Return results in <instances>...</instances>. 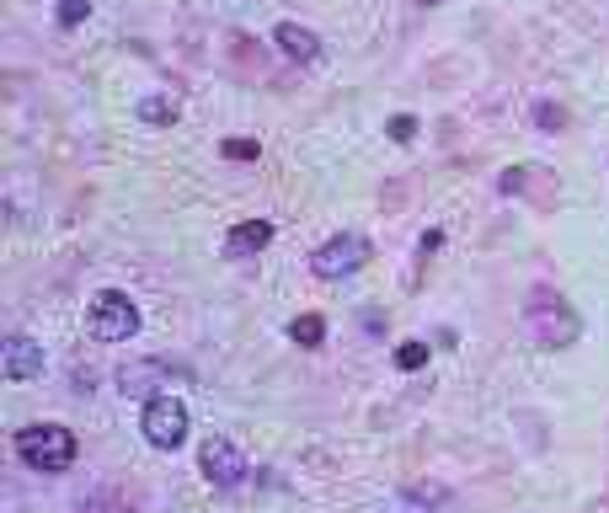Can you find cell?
I'll use <instances>...</instances> for the list:
<instances>
[{
	"mask_svg": "<svg viewBox=\"0 0 609 513\" xmlns=\"http://www.w3.org/2000/svg\"><path fill=\"white\" fill-rule=\"evenodd\" d=\"M524 321H529V332H535L545 348H572V342L583 337V316H577L556 289H535V294H529Z\"/></svg>",
	"mask_w": 609,
	"mask_h": 513,
	"instance_id": "6da1fadb",
	"label": "cell"
},
{
	"mask_svg": "<svg viewBox=\"0 0 609 513\" xmlns=\"http://www.w3.org/2000/svg\"><path fill=\"white\" fill-rule=\"evenodd\" d=\"M17 455L33 465V471H70L75 465V433L59 428V423H33L17 433Z\"/></svg>",
	"mask_w": 609,
	"mask_h": 513,
	"instance_id": "7a4b0ae2",
	"label": "cell"
},
{
	"mask_svg": "<svg viewBox=\"0 0 609 513\" xmlns=\"http://www.w3.org/2000/svg\"><path fill=\"white\" fill-rule=\"evenodd\" d=\"M139 332V310L123 289H102L91 300V337L97 342H129Z\"/></svg>",
	"mask_w": 609,
	"mask_h": 513,
	"instance_id": "3957f363",
	"label": "cell"
},
{
	"mask_svg": "<svg viewBox=\"0 0 609 513\" xmlns=\"http://www.w3.org/2000/svg\"><path fill=\"white\" fill-rule=\"evenodd\" d=\"M369 257H374L369 236H358V230H342V236H332L326 246H316V252H310V268H316V278H348V273L364 268Z\"/></svg>",
	"mask_w": 609,
	"mask_h": 513,
	"instance_id": "277c9868",
	"label": "cell"
},
{
	"mask_svg": "<svg viewBox=\"0 0 609 513\" xmlns=\"http://www.w3.org/2000/svg\"><path fill=\"white\" fill-rule=\"evenodd\" d=\"M139 428H145V439L155 449H177L187 439V407L177 396H155L145 401V417H139Z\"/></svg>",
	"mask_w": 609,
	"mask_h": 513,
	"instance_id": "5b68a950",
	"label": "cell"
},
{
	"mask_svg": "<svg viewBox=\"0 0 609 513\" xmlns=\"http://www.w3.org/2000/svg\"><path fill=\"white\" fill-rule=\"evenodd\" d=\"M198 471L209 476L214 487H236V481H246V449L236 439H225V433H214V439H203Z\"/></svg>",
	"mask_w": 609,
	"mask_h": 513,
	"instance_id": "8992f818",
	"label": "cell"
},
{
	"mask_svg": "<svg viewBox=\"0 0 609 513\" xmlns=\"http://www.w3.org/2000/svg\"><path fill=\"white\" fill-rule=\"evenodd\" d=\"M171 380H187V369L161 364V359H139V364L118 369V391L123 396H145V401H155V396H161V385H171Z\"/></svg>",
	"mask_w": 609,
	"mask_h": 513,
	"instance_id": "52a82bcc",
	"label": "cell"
},
{
	"mask_svg": "<svg viewBox=\"0 0 609 513\" xmlns=\"http://www.w3.org/2000/svg\"><path fill=\"white\" fill-rule=\"evenodd\" d=\"M273 43L294 59V65H316V59H321V38L310 33V27H300V22H278Z\"/></svg>",
	"mask_w": 609,
	"mask_h": 513,
	"instance_id": "ba28073f",
	"label": "cell"
},
{
	"mask_svg": "<svg viewBox=\"0 0 609 513\" xmlns=\"http://www.w3.org/2000/svg\"><path fill=\"white\" fill-rule=\"evenodd\" d=\"M43 369V348L33 337H6V380H33Z\"/></svg>",
	"mask_w": 609,
	"mask_h": 513,
	"instance_id": "9c48e42d",
	"label": "cell"
},
{
	"mask_svg": "<svg viewBox=\"0 0 609 513\" xmlns=\"http://www.w3.org/2000/svg\"><path fill=\"white\" fill-rule=\"evenodd\" d=\"M268 241H273V225H268V220H241V225L225 236V257H236V262H241V257H257Z\"/></svg>",
	"mask_w": 609,
	"mask_h": 513,
	"instance_id": "30bf717a",
	"label": "cell"
},
{
	"mask_svg": "<svg viewBox=\"0 0 609 513\" xmlns=\"http://www.w3.org/2000/svg\"><path fill=\"white\" fill-rule=\"evenodd\" d=\"M321 337H326L321 316H294L289 321V342H300V348H321Z\"/></svg>",
	"mask_w": 609,
	"mask_h": 513,
	"instance_id": "8fae6325",
	"label": "cell"
},
{
	"mask_svg": "<svg viewBox=\"0 0 609 513\" xmlns=\"http://www.w3.org/2000/svg\"><path fill=\"white\" fill-rule=\"evenodd\" d=\"M81 513H134L129 497H118V492H97V497H86Z\"/></svg>",
	"mask_w": 609,
	"mask_h": 513,
	"instance_id": "7c38bea8",
	"label": "cell"
},
{
	"mask_svg": "<svg viewBox=\"0 0 609 513\" xmlns=\"http://www.w3.org/2000/svg\"><path fill=\"white\" fill-rule=\"evenodd\" d=\"M54 17H59V27L86 22V17H91V0H54Z\"/></svg>",
	"mask_w": 609,
	"mask_h": 513,
	"instance_id": "4fadbf2b",
	"label": "cell"
},
{
	"mask_svg": "<svg viewBox=\"0 0 609 513\" xmlns=\"http://www.w3.org/2000/svg\"><path fill=\"white\" fill-rule=\"evenodd\" d=\"M139 118L145 123H177V107H171L166 97H145L139 102Z\"/></svg>",
	"mask_w": 609,
	"mask_h": 513,
	"instance_id": "5bb4252c",
	"label": "cell"
},
{
	"mask_svg": "<svg viewBox=\"0 0 609 513\" xmlns=\"http://www.w3.org/2000/svg\"><path fill=\"white\" fill-rule=\"evenodd\" d=\"M535 123H540V129H567V107H561V102H535Z\"/></svg>",
	"mask_w": 609,
	"mask_h": 513,
	"instance_id": "9a60e30c",
	"label": "cell"
},
{
	"mask_svg": "<svg viewBox=\"0 0 609 513\" xmlns=\"http://www.w3.org/2000/svg\"><path fill=\"white\" fill-rule=\"evenodd\" d=\"M428 364V342H401L396 348V369H423Z\"/></svg>",
	"mask_w": 609,
	"mask_h": 513,
	"instance_id": "2e32d148",
	"label": "cell"
},
{
	"mask_svg": "<svg viewBox=\"0 0 609 513\" xmlns=\"http://www.w3.org/2000/svg\"><path fill=\"white\" fill-rule=\"evenodd\" d=\"M385 134L396 139V145H412V139H417V118L412 113H396V118L385 123Z\"/></svg>",
	"mask_w": 609,
	"mask_h": 513,
	"instance_id": "e0dca14e",
	"label": "cell"
},
{
	"mask_svg": "<svg viewBox=\"0 0 609 513\" xmlns=\"http://www.w3.org/2000/svg\"><path fill=\"white\" fill-rule=\"evenodd\" d=\"M257 139H225V145H220V155H225V161H257Z\"/></svg>",
	"mask_w": 609,
	"mask_h": 513,
	"instance_id": "ac0fdd59",
	"label": "cell"
},
{
	"mask_svg": "<svg viewBox=\"0 0 609 513\" xmlns=\"http://www.w3.org/2000/svg\"><path fill=\"white\" fill-rule=\"evenodd\" d=\"M385 513H439V508H428V503H417V497H401V503H390Z\"/></svg>",
	"mask_w": 609,
	"mask_h": 513,
	"instance_id": "d6986e66",
	"label": "cell"
},
{
	"mask_svg": "<svg viewBox=\"0 0 609 513\" xmlns=\"http://www.w3.org/2000/svg\"><path fill=\"white\" fill-rule=\"evenodd\" d=\"M417 6H444V0H417Z\"/></svg>",
	"mask_w": 609,
	"mask_h": 513,
	"instance_id": "ffe728a7",
	"label": "cell"
}]
</instances>
